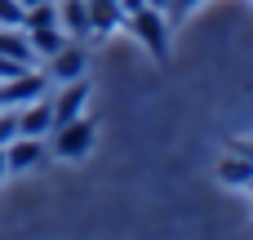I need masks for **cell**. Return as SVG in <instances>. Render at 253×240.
<instances>
[{"label": "cell", "mask_w": 253, "mask_h": 240, "mask_svg": "<svg viewBox=\"0 0 253 240\" xmlns=\"http://www.w3.org/2000/svg\"><path fill=\"white\" fill-rule=\"evenodd\" d=\"M44 143H49V156H58V160H84L98 143V125L89 116H76V120L53 125Z\"/></svg>", "instance_id": "obj_1"}, {"label": "cell", "mask_w": 253, "mask_h": 240, "mask_svg": "<svg viewBox=\"0 0 253 240\" xmlns=\"http://www.w3.org/2000/svg\"><path fill=\"white\" fill-rule=\"evenodd\" d=\"M133 40H142V49L151 53V58H165L169 53V18H165V9H133V13H125V22H120Z\"/></svg>", "instance_id": "obj_2"}, {"label": "cell", "mask_w": 253, "mask_h": 240, "mask_svg": "<svg viewBox=\"0 0 253 240\" xmlns=\"http://www.w3.org/2000/svg\"><path fill=\"white\" fill-rule=\"evenodd\" d=\"M84 67H89L84 40H67L53 58H44V76H49V85H67V80L84 76Z\"/></svg>", "instance_id": "obj_3"}, {"label": "cell", "mask_w": 253, "mask_h": 240, "mask_svg": "<svg viewBox=\"0 0 253 240\" xmlns=\"http://www.w3.org/2000/svg\"><path fill=\"white\" fill-rule=\"evenodd\" d=\"M4 160H9V174H31V169H40L49 160V143L18 134L13 143H4Z\"/></svg>", "instance_id": "obj_4"}, {"label": "cell", "mask_w": 253, "mask_h": 240, "mask_svg": "<svg viewBox=\"0 0 253 240\" xmlns=\"http://www.w3.org/2000/svg\"><path fill=\"white\" fill-rule=\"evenodd\" d=\"M49 102H53V125L84 116V107H89V80H84V76H76V80L58 85V94H49Z\"/></svg>", "instance_id": "obj_5"}, {"label": "cell", "mask_w": 253, "mask_h": 240, "mask_svg": "<svg viewBox=\"0 0 253 240\" xmlns=\"http://www.w3.org/2000/svg\"><path fill=\"white\" fill-rule=\"evenodd\" d=\"M13 111H18V134H27V138H49V129H53V102H49V94L22 102V107H13Z\"/></svg>", "instance_id": "obj_6"}, {"label": "cell", "mask_w": 253, "mask_h": 240, "mask_svg": "<svg viewBox=\"0 0 253 240\" xmlns=\"http://www.w3.org/2000/svg\"><path fill=\"white\" fill-rule=\"evenodd\" d=\"M58 4V27L71 40H89V0H53Z\"/></svg>", "instance_id": "obj_7"}, {"label": "cell", "mask_w": 253, "mask_h": 240, "mask_svg": "<svg viewBox=\"0 0 253 240\" xmlns=\"http://www.w3.org/2000/svg\"><path fill=\"white\" fill-rule=\"evenodd\" d=\"M125 22L120 0H89V36H111Z\"/></svg>", "instance_id": "obj_8"}, {"label": "cell", "mask_w": 253, "mask_h": 240, "mask_svg": "<svg viewBox=\"0 0 253 240\" xmlns=\"http://www.w3.org/2000/svg\"><path fill=\"white\" fill-rule=\"evenodd\" d=\"M0 58H18V62L36 67V49L27 40V27H0Z\"/></svg>", "instance_id": "obj_9"}, {"label": "cell", "mask_w": 253, "mask_h": 240, "mask_svg": "<svg viewBox=\"0 0 253 240\" xmlns=\"http://www.w3.org/2000/svg\"><path fill=\"white\" fill-rule=\"evenodd\" d=\"M27 40H31V49H36V62H44V58H53L71 36H67L62 27H27Z\"/></svg>", "instance_id": "obj_10"}, {"label": "cell", "mask_w": 253, "mask_h": 240, "mask_svg": "<svg viewBox=\"0 0 253 240\" xmlns=\"http://www.w3.org/2000/svg\"><path fill=\"white\" fill-rule=\"evenodd\" d=\"M218 183H227V187H249L253 183V160L240 156V151L222 156V160H218Z\"/></svg>", "instance_id": "obj_11"}, {"label": "cell", "mask_w": 253, "mask_h": 240, "mask_svg": "<svg viewBox=\"0 0 253 240\" xmlns=\"http://www.w3.org/2000/svg\"><path fill=\"white\" fill-rule=\"evenodd\" d=\"M22 27H58V4L53 0H40L22 13Z\"/></svg>", "instance_id": "obj_12"}, {"label": "cell", "mask_w": 253, "mask_h": 240, "mask_svg": "<svg viewBox=\"0 0 253 240\" xmlns=\"http://www.w3.org/2000/svg\"><path fill=\"white\" fill-rule=\"evenodd\" d=\"M18 138V111L13 107H0V147Z\"/></svg>", "instance_id": "obj_13"}, {"label": "cell", "mask_w": 253, "mask_h": 240, "mask_svg": "<svg viewBox=\"0 0 253 240\" xmlns=\"http://www.w3.org/2000/svg\"><path fill=\"white\" fill-rule=\"evenodd\" d=\"M22 4L18 0H0V27H22Z\"/></svg>", "instance_id": "obj_14"}, {"label": "cell", "mask_w": 253, "mask_h": 240, "mask_svg": "<svg viewBox=\"0 0 253 240\" xmlns=\"http://www.w3.org/2000/svg\"><path fill=\"white\" fill-rule=\"evenodd\" d=\"M196 4H205V0H169V9H165V18H169V27H178V18H187Z\"/></svg>", "instance_id": "obj_15"}, {"label": "cell", "mask_w": 253, "mask_h": 240, "mask_svg": "<svg viewBox=\"0 0 253 240\" xmlns=\"http://www.w3.org/2000/svg\"><path fill=\"white\" fill-rule=\"evenodd\" d=\"M22 71H31V67L18 62V58H0V85H4V80H18Z\"/></svg>", "instance_id": "obj_16"}, {"label": "cell", "mask_w": 253, "mask_h": 240, "mask_svg": "<svg viewBox=\"0 0 253 240\" xmlns=\"http://www.w3.org/2000/svg\"><path fill=\"white\" fill-rule=\"evenodd\" d=\"M231 151H240V156H249V160H253V138H240V143H231Z\"/></svg>", "instance_id": "obj_17"}, {"label": "cell", "mask_w": 253, "mask_h": 240, "mask_svg": "<svg viewBox=\"0 0 253 240\" xmlns=\"http://www.w3.org/2000/svg\"><path fill=\"white\" fill-rule=\"evenodd\" d=\"M9 178V160H4V147H0V183Z\"/></svg>", "instance_id": "obj_18"}, {"label": "cell", "mask_w": 253, "mask_h": 240, "mask_svg": "<svg viewBox=\"0 0 253 240\" xmlns=\"http://www.w3.org/2000/svg\"><path fill=\"white\" fill-rule=\"evenodd\" d=\"M147 9H169V0H142Z\"/></svg>", "instance_id": "obj_19"}, {"label": "cell", "mask_w": 253, "mask_h": 240, "mask_svg": "<svg viewBox=\"0 0 253 240\" xmlns=\"http://www.w3.org/2000/svg\"><path fill=\"white\" fill-rule=\"evenodd\" d=\"M18 4H22V9H31V4H40V0H18Z\"/></svg>", "instance_id": "obj_20"}, {"label": "cell", "mask_w": 253, "mask_h": 240, "mask_svg": "<svg viewBox=\"0 0 253 240\" xmlns=\"http://www.w3.org/2000/svg\"><path fill=\"white\" fill-rule=\"evenodd\" d=\"M0 107H4V94H0Z\"/></svg>", "instance_id": "obj_21"}, {"label": "cell", "mask_w": 253, "mask_h": 240, "mask_svg": "<svg viewBox=\"0 0 253 240\" xmlns=\"http://www.w3.org/2000/svg\"><path fill=\"white\" fill-rule=\"evenodd\" d=\"M249 196H253V183H249Z\"/></svg>", "instance_id": "obj_22"}]
</instances>
